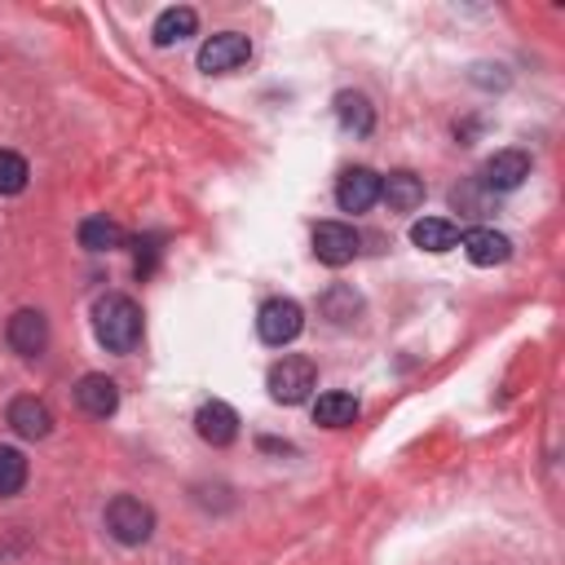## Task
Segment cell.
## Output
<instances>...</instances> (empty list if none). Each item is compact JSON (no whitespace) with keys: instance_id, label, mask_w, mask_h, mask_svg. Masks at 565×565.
<instances>
[{"instance_id":"cell-1","label":"cell","mask_w":565,"mask_h":565,"mask_svg":"<svg viewBox=\"0 0 565 565\" xmlns=\"http://www.w3.org/2000/svg\"><path fill=\"white\" fill-rule=\"evenodd\" d=\"M93 335L110 353H132L141 340V305L124 291H106L93 305Z\"/></svg>"},{"instance_id":"cell-2","label":"cell","mask_w":565,"mask_h":565,"mask_svg":"<svg viewBox=\"0 0 565 565\" xmlns=\"http://www.w3.org/2000/svg\"><path fill=\"white\" fill-rule=\"evenodd\" d=\"M265 384H269V397H274V402L296 406V402H305V397L313 393V384H318V366H313L309 358H300V353H287V358H278V362L269 366Z\"/></svg>"},{"instance_id":"cell-3","label":"cell","mask_w":565,"mask_h":565,"mask_svg":"<svg viewBox=\"0 0 565 565\" xmlns=\"http://www.w3.org/2000/svg\"><path fill=\"white\" fill-rule=\"evenodd\" d=\"M106 530L124 547H137V543H146L154 534V508L141 503V499H132V494H115L106 503Z\"/></svg>"},{"instance_id":"cell-4","label":"cell","mask_w":565,"mask_h":565,"mask_svg":"<svg viewBox=\"0 0 565 565\" xmlns=\"http://www.w3.org/2000/svg\"><path fill=\"white\" fill-rule=\"evenodd\" d=\"M300 327H305V309H300L296 300H287V296L265 300L260 313H256V335H260L265 344H274V349L291 344V340L300 335Z\"/></svg>"},{"instance_id":"cell-5","label":"cell","mask_w":565,"mask_h":565,"mask_svg":"<svg viewBox=\"0 0 565 565\" xmlns=\"http://www.w3.org/2000/svg\"><path fill=\"white\" fill-rule=\"evenodd\" d=\"M247 57H252V40H247V35H238V31H216V35L203 40V49H199V71H207V75H230V71H238Z\"/></svg>"},{"instance_id":"cell-6","label":"cell","mask_w":565,"mask_h":565,"mask_svg":"<svg viewBox=\"0 0 565 565\" xmlns=\"http://www.w3.org/2000/svg\"><path fill=\"white\" fill-rule=\"evenodd\" d=\"M313 256L322 265H331V269L349 265L358 256V230L344 225V221H318L313 225Z\"/></svg>"},{"instance_id":"cell-7","label":"cell","mask_w":565,"mask_h":565,"mask_svg":"<svg viewBox=\"0 0 565 565\" xmlns=\"http://www.w3.org/2000/svg\"><path fill=\"white\" fill-rule=\"evenodd\" d=\"M530 177V154L525 150H499V154H490L486 159V168H481V185L486 190H494V194H508V190H516L521 181Z\"/></svg>"},{"instance_id":"cell-8","label":"cell","mask_w":565,"mask_h":565,"mask_svg":"<svg viewBox=\"0 0 565 565\" xmlns=\"http://www.w3.org/2000/svg\"><path fill=\"white\" fill-rule=\"evenodd\" d=\"M335 203L344 212H366L380 203V172L371 168H344L335 181Z\"/></svg>"},{"instance_id":"cell-9","label":"cell","mask_w":565,"mask_h":565,"mask_svg":"<svg viewBox=\"0 0 565 565\" xmlns=\"http://www.w3.org/2000/svg\"><path fill=\"white\" fill-rule=\"evenodd\" d=\"M4 340H9V349L22 353V358L44 353V344H49V322H44V313H40V309H18V313L9 318V327H4Z\"/></svg>"},{"instance_id":"cell-10","label":"cell","mask_w":565,"mask_h":565,"mask_svg":"<svg viewBox=\"0 0 565 565\" xmlns=\"http://www.w3.org/2000/svg\"><path fill=\"white\" fill-rule=\"evenodd\" d=\"M459 247H463V256H468L472 265H481V269H494V265H503V260L512 256L508 234H499V230H490V225H477V230L459 234Z\"/></svg>"},{"instance_id":"cell-11","label":"cell","mask_w":565,"mask_h":565,"mask_svg":"<svg viewBox=\"0 0 565 565\" xmlns=\"http://www.w3.org/2000/svg\"><path fill=\"white\" fill-rule=\"evenodd\" d=\"M75 402H79L84 415H93V419H110V415L119 411V384H115L110 375L88 371V375L75 384Z\"/></svg>"},{"instance_id":"cell-12","label":"cell","mask_w":565,"mask_h":565,"mask_svg":"<svg viewBox=\"0 0 565 565\" xmlns=\"http://www.w3.org/2000/svg\"><path fill=\"white\" fill-rule=\"evenodd\" d=\"M194 433L207 441V446H230L238 437V411L230 402H203L194 411Z\"/></svg>"},{"instance_id":"cell-13","label":"cell","mask_w":565,"mask_h":565,"mask_svg":"<svg viewBox=\"0 0 565 565\" xmlns=\"http://www.w3.org/2000/svg\"><path fill=\"white\" fill-rule=\"evenodd\" d=\"M9 428H13L18 437L35 441V437H49L53 415H49V406H44L40 397H13V402H9Z\"/></svg>"},{"instance_id":"cell-14","label":"cell","mask_w":565,"mask_h":565,"mask_svg":"<svg viewBox=\"0 0 565 565\" xmlns=\"http://www.w3.org/2000/svg\"><path fill=\"white\" fill-rule=\"evenodd\" d=\"M380 199H384L393 212H415V207L424 203V181H419L415 172L397 168V172L380 177Z\"/></svg>"},{"instance_id":"cell-15","label":"cell","mask_w":565,"mask_h":565,"mask_svg":"<svg viewBox=\"0 0 565 565\" xmlns=\"http://www.w3.org/2000/svg\"><path fill=\"white\" fill-rule=\"evenodd\" d=\"M194 26H199V13H194L190 4H168V9L154 18V44H159V49L181 44V40L194 35Z\"/></svg>"},{"instance_id":"cell-16","label":"cell","mask_w":565,"mask_h":565,"mask_svg":"<svg viewBox=\"0 0 565 565\" xmlns=\"http://www.w3.org/2000/svg\"><path fill=\"white\" fill-rule=\"evenodd\" d=\"M411 243L424 252H450V247H459V225L446 216H424L411 225Z\"/></svg>"},{"instance_id":"cell-17","label":"cell","mask_w":565,"mask_h":565,"mask_svg":"<svg viewBox=\"0 0 565 565\" xmlns=\"http://www.w3.org/2000/svg\"><path fill=\"white\" fill-rule=\"evenodd\" d=\"M335 119H340V128L344 132H353V137H366L371 128H375V110H371V102L362 97V93H335Z\"/></svg>"},{"instance_id":"cell-18","label":"cell","mask_w":565,"mask_h":565,"mask_svg":"<svg viewBox=\"0 0 565 565\" xmlns=\"http://www.w3.org/2000/svg\"><path fill=\"white\" fill-rule=\"evenodd\" d=\"M313 419L322 424V428H349L353 419H358V397L353 393H322L318 402H313Z\"/></svg>"},{"instance_id":"cell-19","label":"cell","mask_w":565,"mask_h":565,"mask_svg":"<svg viewBox=\"0 0 565 565\" xmlns=\"http://www.w3.org/2000/svg\"><path fill=\"white\" fill-rule=\"evenodd\" d=\"M79 247L84 252H115V247H124V230L110 216H84L79 221Z\"/></svg>"},{"instance_id":"cell-20","label":"cell","mask_w":565,"mask_h":565,"mask_svg":"<svg viewBox=\"0 0 565 565\" xmlns=\"http://www.w3.org/2000/svg\"><path fill=\"white\" fill-rule=\"evenodd\" d=\"M318 309H322V313H327L331 322H353V318H358V309H362V300H358V291H353V287L335 282L331 291H322Z\"/></svg>"},{"instance_id":"cell-21","label":"cell","mask_w":565,"mask_h":565,"mask_svg":"<svg viewBox=\"0 0 565 565\" xmlns=\"http://www.w3.org/2000/svg\"><path fill=\"white\" fill-rule=\"evenodd\" d=\"M26 486V455L13 446H0V494H18Z\"/></svg>"},{"instance_id":"cell-22","label":"cell","mask_w":565,"mask_h":565,"mask_svg":"<svg viewBox=\"0 0 565 565\" xmlns=\"http://www.w3.org/2000/svg\"><path fill=\"white\" fill-rule=\"evenodd\" d=\"M26 177H31L26 159L18 150H0V194H22L26 190Z\"/></svg>"}]
</instances>
